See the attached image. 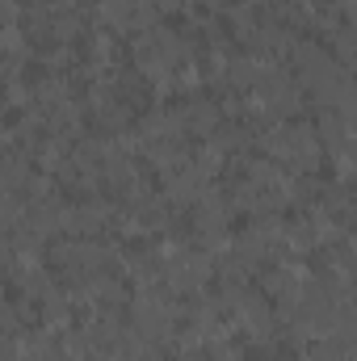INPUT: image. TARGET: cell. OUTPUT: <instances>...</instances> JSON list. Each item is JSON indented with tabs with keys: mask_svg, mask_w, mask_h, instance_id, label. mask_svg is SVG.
I'll list each match as a JSON object with an SVG mask.
<instances>
[]
</instances>
